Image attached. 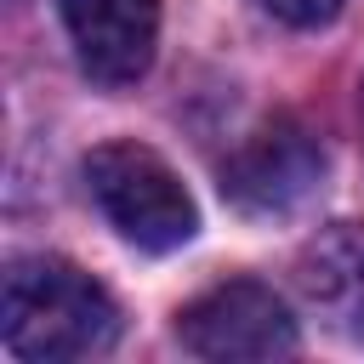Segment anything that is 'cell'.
Wrapping results in <instances>:
<instances>
[{
    "label": "cell",
    "instance_id": "3",
    "mask_svg": "<svg viewBox=\"0 0 364 364\" xmlns=\"http://www.w3.org/2000/svg\"><path fill=\"white\" fill-rule=\"evenodd\" d=\"M176 336L193 358H284L296 353V318L290 307L256 284V279H228L205 290L193 307H182Z\"/></svg>",
    "mask_w": 364,
    "mask_h": 364
},
{
    "label": "cell",
    "instance_id": "6",
    "mask_svg": "<svg viewBox=\"0 0 364 364\" xmlns=\"http://www.w3.org/2000/svg\"><path fill=\"white\" fill-rule=\"evenodd\" d=\"M301 290L347 341H364V222H336L301 250Z\"/></svg>",
    "mask_w": 364,
    "mask_h": 364
},
{
    "label": "cell",
    "instance_id": "7",
    "mask_svg": "<svg viewBox=\"0 0 364 364\" xmlns=\"http://www.w3.org/2000/svg\"><path fill=\"white\" fill-rule=\"evenodd\" d=\"M279 23H290V28H324L336 11H341V0H262Z\"/></svg>",
    "mask_w": 364,
    "mask_h": 364
},
{
    "label": "cell",
    "instance_id": "1",
    "mask_svg": "<svg viewBox=\"0 0 364 364\" xmlns=\"http://www.w3.org/2000/svg\"><path fill=\"white\" fill-rule=\"evenodd\" d=\"M0 336L23 364L97 358L119 336L114 296L63 256H17L0 290Z\"/></svg>",
    "mask_w": 364,
    "mask_h": 364
},
{
    "label": "cell",
    "instance_id": "5",
    "mask_svg": "<svg viewBox=\"0 0 364 364\" xmlns=\"http://www.w3.org/2000/svg\"><path fill=\"white\" fill-rule=\"evenodd\" d=\"M324 176V154L313 148L307 131L296 125H267L256 131L228 165H222V188L233 205L245 210H290L301 205Z\"/></svg>",
    "mask_w": 364,
    "mask_h": 364
},
{
    "label": "cell",
    "instance_id": "2",
    "mask_svg": "<svg viewBox=\"0 0 364 364\" xmlns=\"http://www.w3.org/2000/svg\"><path fill=\"white\" fill-rule=\"evenodd\" d=\"M85 188H91L97 210L108 216V228L119 239H131L136 250H176L199 228V210H193L188 188L142 142H102V148H91Z\"/></svg>",
    "mask_w": 364,
    "mask_h": 364
},
{
    "label": "cell",
    "instance_id": "4",
    "mask_svg": "<svg viewBox=\"0 0 364 364\" xmlns=\"http://www.w3.org/2000/svg\"><path fill=\"white\" fill-rule=\"evenodd\" d=\"M63 28L97 85H136L159 46V0H63Z\"/></svg>",
    "mask_w": 364,
    "mask_h": 364
}]
</instances>
